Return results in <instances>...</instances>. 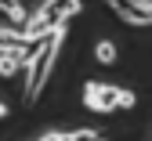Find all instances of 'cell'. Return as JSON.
Returning a JSON list of instances; mask_svg holds the SVG:
<instances>
[{
    "label": "cell",
    "mask_w": 152,
    "mask_h": 141,
    "mask_svg": "<svg viewBox=\"0 0 152 141\" xmlns=\"http://www.w3.org/2000/svg\"><path fill=\"white\" fill-rule=\"evenodd\" d=\"M62 29H54L47 40H40L33 51H29V62H26V91H22V102L26 105H33L36 98L44 94V87H47V76H51V69H54V58H58V47H62Z\"/></svg>",
    "instance_id": "1"
},
{
    "label": "cell",
    "mask_w": 152,
    "mask_h": 141,
    "mask_svg": "<svg viewBox=\"0 0 152 141\" xmlns=\"http://www.w3.org/2000/svg\"><path fill=\"white\" fill-rule=\"evenodd\" d=\"M80 7H83V0H47V4L26 22V40L29 44L47 40L54 29H62L72 15H80Z\"/></svg>",
    "instance_id": "2"
},
{
    "label": "cell",
    "mask_w": 152,
    "mask_h": 141,
    "mask_svg": "<svg viewBox=\"0 0 152 141\" xmlns=\"http://www.w3.org/2000/svg\"><path fill=\"white\" fill-rule=\"evenodd\" d=\"M83 105H87L91 112L134 109V94L123 91V87H112V83H98V80H91V83H83Z\"/></svg>",
    "instance_id": "3"
},
{
    "label": "cell",
    "mask_w": 152,
    "mask_h": 141,
    "mask_svg": "<svg viewBox=\"0 0 152 141\" xmlns=\"http://www.w3.org/2000/svg\"><path fill=\"white\" fill-rule=\"evenodd\" d=\"M109 7L130 26H152V11L141 7V0H109Z\"/></svg>",
    "instance_id": "4"
},
{
    "label": "cell",
    "mask_w": 152,
    "mask_h": 141,
    "mask_svg": "<svg viewBox=\"0 0 152 141\" xmlns=\"http://www.w3.org/2000/svg\"><path fill=\"white\" fill-rule=\"evenodd\" d=\"M94 58H98L102 65H112L116 62V44H112V40H102V44L94 47Z\"/></svg>",
    "instance_id": "5"
},
{
    "label": "cell",
    "mask_w": 152,
    "mask_h": 141,
    "mask_svg": "<svg viewBox=\"0 0 152 141\" xmlns=\"http://www.w3.org/2000/svg\"><path fill=\"white\" fill-rule=\"evenodd\" d=\"M0 11L11 15L15 22H26V11H22V4H18V0H0Z\"/></svg>",
    "instance_id": "6"
},
{
    "label": "cell",
    "mask_w": 152,
    "mask_h": 141,
    "mask_svg": "<svg viewBox=\"0 0 152 141\" xmlns=\"http://www.w3.org/2000/svg\"><path fill=\"white\" fill-rule=\"evenodd\" d=\"M65 141H105V137H102L98 130H69Z\"/></svg>",
    "instance_id": "7"
},
{
    "label": "cell",
    "mask_w": 152,
    "mask_h": 141,
    "mask_svg": "<svg viewBox=\"0 0 152 141\" xmlns=\"http://www.w3.org/2000/svg\"><path fill=\"white\" fill-rule=\"evenodd\" d=\"M4 116H7V105H4V102H0V119H4Z\"/></svg>",
    "instance_id": "8"
}]
</instances>
